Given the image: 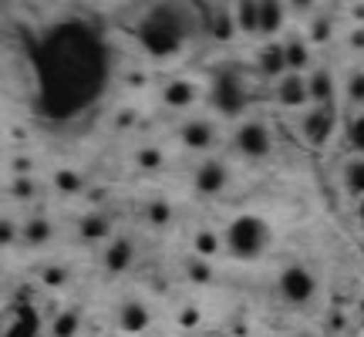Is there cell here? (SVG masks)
I'll use <instances>...</instances> for the list:
<instances>
[{
	"label": "cell",
	"instance_id": "1",
	"mask_svg": "<svg viewBox=\"0 0 364 337\" xmlns=\"http://www.w3.org/2000/svg\"><path fill=\"white\" fill-rule=\"evenodd\" d=\"M223 240H226V253L233 260H243V263H253V260H260L267 250H270V223L263 220V216H236L226 230H223Z\"/></svg>",
	"mask_w": 364,
	"mask_h": 337
},
{
	"label": "cell",
	"instance_id": "2",
	"mask_svg": "<svg viewBox=\"0 0 364 337\" xmlns=\"http://www.w3.org/2000/svg\"><path fill=\"white\" fill-rule=\"evenodd\" d=\"M277 287H280V297H284L287 304L304 307V304H311L314 294H317V277H314L304 263H290V267H284V270H280Z\"/></svg>",
	"mask_w": 364,
	"mask_h": 337
},
{
	"label": "cell",
	"instance_id": "3",
	"mask_svg": "<svg viewBox=\"0 0 364 337\" xmlns=\"http://www.w3.org/2000/svg\"><path fill=\"white\" fill-rule=\"evenodd\" d=\"M300 139L311 145V149H321V145L331 142V135L338 129V112L327 108V105H311L304 115H300Z\"/></svg>",
	"mask_w": 364,
	"mask_h": 337
},
{
	"label": "cell",
	"instance_id": "4",
	"mask_svg": "<svg viewBox=\"0 0 364 337\" xmlns=\"http://www.w3.org/2000/svg\"><path fill=\"white\" fill-rule=\"evenodd\" d=\"M233 145L243 159H267L273 152V132L267 129V122L250 118V122H243V125L236 129Z\"/></svg>",
	"mask_w": 364,
	"mask_h": 337
},
{
	"label": "cell",
	"instance_id": "5",
	"mask_svg": "<svg viewBox=\"0 0 364 337\" xmlns=\"http://www.w3.org/2000/svg\"><path fill=\"white\" fill-rule=\"evenodd\" d=\"M209 98H213V105L220 108L223 115H240L243 112V105H247V95H243V85H240V78H236L233 71H220L216 75V81H213V91H209Z\"/></svg>",
	"mask_w": 364,
	"mask_h": 337
},
{
	"label": "cell",
	"instance_id": "6",
	"mask_svg": "<svg viewBox=\"0 0 364 337\" xmlns=\"http://www.w3.org/2000/svg\"><path fill=\"white\" fill-rule=\"evenodd\" d=\"M142 41L152 54H172L182 44V34H179V27H169V17L159 11L149 17V24L142 31Z\"/></svg>",
	"mask_w": 364,
	"mask_h": 337
},
{
	"label": "cell",
	"instance_id": "7",
	"mask_svg": "<svg viewBox=\"0 0 364 337\" xmlns=\"http://www.w3.org/2000/svg\"><path fill=\"white\" fill-rule=\"evenodd\" d=\"M193 186L203 196H220L226 186H230V166L220 162V159H206L199 162L193 172Z\"/></svg>",
	"mask_w": 364,
	"mask_h": 337
},
{
	"label": "cell",
	"instance_id": "8",
	"mask_svg": "<svg viewBox=\"0 0 364 337\" xmlns=\"http://www.w3.org/2000/svg\"><path fill=\"white\" fill-rule=\"evenodd\" d=\"M280 44H284L287 75H307V71H314V44L307 41V34H290Z\"/></svg>",
	"mask_w": 364,
	"mask_h": 337
},
{
	"label": "cell",
	"instance_id": "9",
	"mask_svg": "<svg viewBox=\"0 0 364 337\" xmlns=\"http://www.w3.org/2000/svg\"><path fill=\"white\" fill-rule=\"evenodd\" d=\"M273 98L280 108L297 112L311 102V91H307V75H284L280 81H273Z\"/></svg>",
	"mask_w": 364,
	"mask_h": 337
},
{
	"label": "cell",
	"instance_id": "10",
	"mask_svg": "<svg viewBox=\"0 0 364 337\" xmlns=\"http://www.w3.org/2000/svg\"><path fill=\"white\" fill-rule=\"evenodd\" d=\"M179 139H182V145L193 149V152H209V149L216 145V125H213L209 118H189V122H182Z\"/></svg>",
	"mask_w": 364,
	"mask_h": 337
},
{
	"label": "cell",
	"instance_id": "11",
	"mask_svg": "<svg viewBox=\"0 0 364 337\" xmlns=\"http://www.w3.org/2000/svg\"><path fill=\"white\" fill-rule=\"evenodd\" d=\"M307 91H311V105H327V108H334V98H338L334 71L327 65H317L314 71H307Z\"/></svg>",
	"mask_w": 364,
	"mask_h": 337
},
{
	"label": "cell",
	"instance_id": "12",
	"mask_svg": "<svg viewBox=\"0 0 364 337\" xmlns=\"http://www.w3.org/2000/svg\"><path fill=\"white\" fill-rule=\"evenodd\" d=\"M257 68H260L263 78L280 81L287 75V61H284V44L280 41H267L260 51H257Z\"/></svg>",
	"mask_w": 364,
	"mask_h": 337
},
{
	"label": "cell",
	"instance_id": "13",
	"mask_svg": "<svg viewBox=\"0 0 364 337\" xmlns=\"http://www.w3.org/2000/svg\"><path fill=\"white\" fill-rule=\"evenodd\" d=\"M206 31L213 41H220V44H230L236 38V17H233V7H213L206 14Z\"/></svg>",
	"mask_w": 364,
	"mask_h": 337
},
{
	"label": "cell",
	"instance_id": "14",
	"mask_svg": "<svg viewBox=\"0 0 364 337\" xmlns=\"http://www.w3.org/2000/svg\"><path fill=\"white\" fill-rule=\"evenodd\" d=\"M132 260H135V243L125 240V236H118V240H112V243L105 247L102 263L108 273H125L132 267Z\"/></svg>",
	"mask_w": 364,
	"mask_h": 337
},
{
	"label": "cell",
	"instance_id": "15",
	"mask_svg": "<svg viewBox=\"0 0 364 337\" xmlns=\"http://www.w3.org/2000/svg\"><path fill=\"white\" fill-rule=\"evenodd\" d=\"M199 98V88H196L189 78H172L166 88H162V102L169 108H189V105Z\"/></svg>",
	"mask_w": 364,
	"mask_h": 337
},
{
	"label": "cell",
	"instance_id": "16",
	"mask_svg": "<svg viewBox=\"0 0 364 337\" xmlns=\"http://www.w3.org/2000/svg\"><path fill=\"white\" fill-rule=\"evenodd\" d=\"M118 327L125 331V334H139L149 327V311H145V304L139 300H125L122 307H118Z\"/></svg>",
	"mask_w": 364,
	"mask_h": 337
},
{
	"label": "cell",
	"instance_id": "17",
	"mask_svg": "<svg viewBox=\"0 0 364 337\" xmlns=\"http://www.w3.org/2000/svg\"><path fill=\"white\" fill-rule=\"evenodd\" d=\"M21 240H24L27 247H44V243H51L54 223L48 220V216H31V220H24V226H21Z\"/></svg>",
	"mask_w": 364,
	"mask_h": 337
},
{
	"label": "cell",
	"instance_id": "18",
	"mask_svg": "<svg viewBox=\"0 0 364 337\" xmlns=\"http://www.w3.org/2000/svg\"><path fill=\"white\" fill-rule=\"evenodd\" d=\"M284 21H287V7L277 4V0H263L260 4V34L263 38H273L284 31Z\"/></svg>",
	"mask_w": 364,
	"mask_h": 337
},
{
	"label": "cell",
	"instance_id": "19",
	"mask_svg": "<svg viewBox=\"0 0 364 337\" xmlns=\"http://www.w3.org/2000/svg\"><path fill=\"white\" fill-rule=\"evenodd\" d=\"M223 250H226V240H223L216 230H196L193 236V257H203V260H213V257H220Z\"/></svg>",
	"mask_w": 364,
	"mask_h": 337
},
{
	"label": "cell",
	"instance_id": "20",
	"mask_svg": "<svg viewBox=\"0 0 364 337\" xmlns=\"http://www.w3.org/2000/svg\"><path fill=\"white\" fill-rule=\"evenodd\" d=\"M78 236L88 240V243H98V240H108L112 236V220L102 216V213H88L78 220Z\"/></svg>",
	"mask_w": 364,
	"mask_h": 337
},
{
	"label": "cell",
	"instance_id": "21",
	"mask_svg": "<svg viewBox=\"0 0 364 337\" xmlns=\"http://www.w3.org/2000/svg\"><path fill=\"white\" fill-rule=\"evenodd\" d=\"M233 17L240 34H260V4L257 0H240L233 7Z\"/></svg>",
	"mask_w": 364,
	"mask_h": 337
},
{
	"label": "cell",
	"instance_id": "22",
	"mask_svg": "<svg viewBox=\"0 0 364 337\" xmlns=\"http://www.w3.org/2000/svg\"><path fill=\"white\" fill-rule=\"evenodd\" d=\"M51 182L61 196H81L85 189H88V179L81 176L78 168H58V172L51 176Z\"/></svg>",
	"mask_w": 364,
	"mask_h": 337
},
{
	"label": "cell",
	"instance_id": "23",
	"mask_svg": "<svg viewBox=\"0 0 364 337\" xmlns=\"http://www.w3.org/2000/svg\"><path fill=\"white\" fill-rule=\"evenodd\" d=\"M307 41L317 44V48H324L334 41V17L331 14H314L311 24H307Z\"/></svg>",
	"mask_w": 364,
	"mask_h": 337
},
{
	"label": "cell",
	"instance_id": "24",
	"mask_svg": "<svg viewBox=\"0 0 364 337\" xmlns=\"http://www.w3.org/2000/svg\"><path fill=\"white\" fill-rule=\"evenodd\" d=\"M81 334V311L68 307L51 321V337H78Z\"/></svg>",
	"mask_w": 364,
	"mask_h": 337
},
{
	"label": "cell",
	"instance_id": "25",
	"mask_svg": "<svg viewBox=\"0 0 364 337\" xmlns=\"http://www.w3.org/2000/svg\"><path fill=\"white\" fill-rule=\"evenodd\" d=\"M145 220L152 223V226H169L172 223V203L169 199H162V196H159V199H149V203H145Z\"/></svg>",
	"mask_w": 364,
	"mask_h": 337
},
{
	"label": "cell",
	"instance_id": "26",
	"mask_svg": "<svg viewBox=\"0 0 364 337\" xmlns=\"http://www.w3.org/2000/svg\"><path fill=\"white\" fill-rule=\"evenodd\" d=\"M344 186H348L354 196L364 199V156L351 159V162L344 166Z\"/></svg>",
	"mask_w": 364,
	"mask_h": 337
},
{
	"label": "cell",
	"instance_id": "27",
	"mask_svg": "<svg viewBox=\"0 0 364 337\" xmlns=\"http://www.w3.org/2000/svg\"><path fill=\"white\" fill-rule=\"evenodd\" d=\"M135 166L145 168V172H156V168L166 166V152L156 149V145H142V149L135 152Z\"/></svg>",
	"mask_w": 364,
	"mask_h": 337
},
{
	"label": "cell",
	"instance_id": "28",
	"mask_svg": "<svg viewBox=\"0 0 364 337\" xmlns=\"http://www.w3.org/2000/svg\"><path fill=\"white\" fill-rule=\"evenodd\" d=\"M7 193H11V199H21V203H27V199H34V196H38V182L31 179V176H11Z\"/></svg>",
	"mask_w": 364,
	"mask_h": 337
},
{
	"label": "cell",
	"instance_id": "29",
	"mask_svg": "<svg viewBox=\"0 0 364 337\" xmlns=\"http://www.w3.org/2000/svg\"><path fill=\"white\" fill-rule=\"evenodd\" d=\"M344 95H348V102L364 108V68H354L348 81H344Z\"/></svg>",
	"mask_w": 364,
	"mask_h": 337
},
{
	"label": "cell",
	"instance_id": "30",
	"mask_svg": "<svg viewBox=\"0 0 364 337\" xmlns=\"http://www.w3.org/2000/svg\"><path fill=\"white\" fill-rule=\"evenodd\" d=\"M186 277H189L193 284H213V267H209V260L189 257L186 260Z\"/></svg>",
	"mask_w": 364,
	"mask_h": 337
},
{
	"label": "cell",
	"instance_id": "31",
	"mask_svg": "<svg viewBox=\"0 0 364 337\" xmlns=\"http://www.w3.org/2000/svg\"><path fill=\"white\" fill-rule=\"evenodd\" d=\"M348 145H351L358 156H364V112L351 118V125H348Z\"/></svg>",
	"mask_w": 364,
	"mask_h": 337
},
{
	"label": "cell",
	"instance_id": "32",
	"mask_svg": "<svg viewBox=\"0 0 364 337\" xmlns=\"http://www.w3.org/2000/svg\"><path fill=\"white\" fill-rule=\"evenodd\" d=\"M41 280H44L48 287H65L68 284V270L65 267H44V270H41Z\"/></svg>",
	"mask_w": 364,
	"mask_h": 337
},
{
	"label": "cell",
	"instance_id": "33",
	"mask_svg": "<svg viewBox=\"0 0 364 337\" xmlns=\"http://www.w3.org/2000/svg\"><path fill=\"white\" fill-rule=\"evenodd\" d=\"M348 48H351V51H364V24H358L351 34H348Z\"/></svg>",
	"mask_w": 364,
	"mask_h": 337
},
{
	"label": "cell",
	"instance_id": "34",
	"mask_svg": "<svg viewBox=\"0 0 364 337\" xmlns=\"http://www.w3.org/2000/svg\"><path fill=\"white\" fill-rule=\"evenodd\" d=\"M14 230H17V226H14L11 220L0 223V240H4V247H11V243H14Z\"/></svg>",
	"mask_w": 364,
	"mask_h": 337
},
{
	"label": "cell",
	"instance_id": "35",
	"mask_svg": "<svg viewBox=\"0 0 364 337\" xmlns=\"http://www.w3.org/2000/svg\"><path fill=\"white\" fill-rule=\"evenodd\" d=\"M354 21H358V24H364V4H358V7H354Z\"/></svg>",
	"mask_w": 364,
	"mask_h": 337
},
{
	"label": "cell",
	"instance_id": "36",
	"mask_svg": "<svg viewBox=\"0 0 364 337\" xmlns=\"http://www.w3.org/2000/svg\"><path fill=\"white\" fill-rule=\"evenodd\" d=\"M358 226H361V230H364V199H361V203H358Z\"/></svg>",
	"mask_w": 364,
	"mask_h": 337
}]
</instances>
